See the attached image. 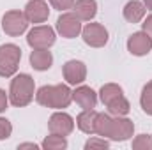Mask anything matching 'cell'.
Listing matches in <instances>:
<instances>
[{"label": "cell", "instance_id": "6da1fadb", "mask_svg": "<svg viewBox=\"0 0 152 150\" xmlns=\"http://www.w3.org/2000/svg\"><path fill=\"white\" fill-rule=\"evenodd\" d=\"M37 104L51 110H64L73 103V90L69 85H42L36 92Z\"/></svg>", "mask_w": 152, "mask_h": 150}, {"label": "cell", "instance_id": "7a4b0ae2", "mask_svg": "<svg viewBox=\"0 0 152 150\" xmlns=\"http://www.w3.org/2000/svg\"><path fill=\"white\" fill-rule=\"evenodd\" d=\"M36 97V81L27 73H20L11 79L9 87V103L16 108L28 106Z\"/></svg>", "mask_w": 152, "mask_h": 150}, {"label": "cell", "instance_id": "3957f363", "mask_svg": "<svg viewBox=\"0 0 152 150\" xmlns=\"http://www.w3.org/2000/svg\"><path fill=\"white\" fill-rule=\"evenodd\" d=\"M21 60V48L9 42L0 46V78H11L18 73Z\"/></svg>", "mask_w": 152, "mask_h": 150}, {"label": "cell", "instance_id": "277c9868", "mask_svg": "<svg viewBox=\"0 0 152 150\" xmlns=\"http://www.w3.org/2000/svg\"><path fill=\"white\" fill-rule=\"evenodd\" d=\"M27 28H28V20H27L23 11L14 9V11H7L2 16V30L7 36L18 37L23 32H27Z\"/></svg>", "mask_w": 152, "mask_h": 150}, {"label": "cell", "instance_id": "5b68a950", "mask_svg": "<svg viewBox=\"0 0 152 150\" xmlns=\"http://www.w3.org/2000/svg\"><path fill=\"white\" fill-rule=\"evenodd\" d=\"M55 30L48 25H37L27 34V44L32 50H50L55 44Z\"/></svg>", "mask_w": 152, "mask_h": 150}, {"label": "cell", "instance_id": "8992f818", "mask_svg": "<svg viewBox=\"0 0 152 150\" xmlns=\"http://www.w3.org/2000/svg\"><path fill=\"white\" fill-rule=\"evenodd\" d=\"M81 37L90 48H103L108 42V30L101 23H87L81 28Z\"/></svg>", "mask_w": 152, "mask_h": 150}, {"label": "cell", "instance_id": "52a82bcc", "mask_svg": "<svg viewBox=\"0 0 152 150\" xmlns=\"http://www.w3.org/2000/svg\"><path fill=\"white\" fill-rule=\"evenodd\" d=\"M57 32L62 36L64 39H75L81 34V20L76 16L75 12H64L55 25Z\"/></svg>", "mask_w": 152, "mask_h": 150}, {"label": "cell", "instance_id": "ba28073f", "mask_svg": "<svg viewBox=\"0 0 152 150\" xmlns=\"http://www.w3.org/2000/svg\"><path fill=\"white\" fill-rule=\"evenodd\" d=\"M48 129L51 134H58V136H69L75 131V118L66 111H55L50 120H48Z\"/></svg>", "mask_w": 152, "mask_h": 150}, {"label": "cell", "instance_id": "9c48e42d", "mask_svg": "<svg viewBox=\"0 0 152 150\" xmlns=\"http://www.w3.org/2000/svg\"><path fill=\"white\" fill-rule=\"evenodd\" d=\"M152 50V36L147 32H134L127 39V51L134 57H145Z\"/></svg>", "mask_w": 152, "mask_h": 150}, {"label": "cell", "instance_id": "30bf717a", "mask_svg": "<svg viewBox=\"0 0 152 150\" xmlns=\"http://www.w3.org/2000/svg\"><path fill=\"white\" fill-rule=\"evenodd\" d=\"M62 74L67 85H81L87 79V66L81 60H67L62 67Z\"/></svg>", "mask_w": 152, "mask_h": 150}, {"label": "cell", "instance_id": "8fae6325", "mask_svg": "<svg viewBox=\"0 0 152 150\" xmlns=\"http://www.w3.org/2000/svg\"><path fill=\"white\" fill-rule=\"evenodd\" d=\"M134 133V124L127 117H115L112 122V131H110V140L112 141H126L133 136Z\"/></svg>", "mask_w": 152, "mask_h": 150}, {"label": "cell", "instance_id": "7c38bea8", "mask_svg": "<svg viewBox=\"0 0 152 150\" xmlns=\"http://www.w3.org/2000/svg\"><path fill=\"white\" fill-rule=\"evenodd\" d=\"M25 16L28 23H44L50 18V7L44 0H30L25 5Z\"/></svg>", "mask_w": 152, "mask_h": 150}, {"label": "cell", "instance_id": "4fadbf2b", "mask_svg": "<svg viewBox=\"0 0 152 150\" xmlns=\"http://www.w3.org/2000/svg\"><path fill=\"white\" fill-rule=\"evenodd\" d=\"M73 101L81 110H94L96 104H97V94L90 87L80 85L73 90Z\"/></svg>", "mask_w": 152, "mask_h": 150}, {"label": "cell", "instance_id": "5bb4252c", "mask_svg": "<svg viewBox=\"0 0 152 150\" xmlns=\"http://www.w3.org/2000/svg\"><path fill=\"white\" fill-rule=\"evenodd\" d=\"M122 14H124L126 21H129V23H140L145 18V14H147V7L140 0H129L124 5Z\"/></svg>", "mask_w": 152, "mask_h": 150}, {"label": "cell", "instance_id": "9a60e30c", "mask_svg": "<svg viewBox=\"0 0 152 150\" xmlns=\"http://www.w3.org/2000/svg\"><path fill=\"white\" fill-rule=\"evenodd\" d=\"M73 12L81 21H92L97 14V2L96 0H75Z\"/></svg>", "mask_w": 152, "mask_h": 150}, {"label": "cell", "instance_id": "2e32d148", "mask_svg": "<svg viewBox=\"0 0 152 150\" xmlns=\"http://www.w3.org/2000/svg\"><path fill=\"white\" fill-rule=\"evenodd\" d=\"M53 64V55L50 50H32L30 53V66L36 71H48Z\"/></svg>", "mask_w": 152, "mask_h": 150}, {"label": "cell", "instance_id": "e0dca14e", "mask_svg": "<svg viewBox=\"0 0 152 150\" xmlns=\"http://www.w3.org/2000/svg\"><path fill=\"white\" fill-rule=\"evenodd\" d=\"M96 117L97 111L94 110H83L76 117V125L85 134H96Z\"/></svg>", "mask_w": 152, "mask_h": 150}, {"label": "cell", "instance_id": "ac0fdd59", "mask_svg": "<svg viewBox=\"0 0 152 150\" xmlns=\"http://www.w3.org/2000/svg\"><path fill=\"white\" fill-rule=\"evenodd\" d=\"M120 95H124V90H122V87L117 85V83H106V85H103L101 90H99V99H101V103H103L104 106H106L108 103H112L113 99L120 97Z\"/></svg>", "mask_w": 152, "mask_h": 150}, {"label": "cell", "instance_id": "d6986e66", "mask_svg": "<svg viewBox=\"0 0 152 150\" xmlns=\"http://www.w3.org/2000/svg\"><path fill=\"white\" fill-rule=\"evenodd\" d=\"M112 122H113V117L110 113H97V117H96V134L101 136V138H110Z\"/></svg>", "mask_w": 152, "mask_h": 150}, {"label": "cell", "instance_id": "ffe728a7", "mask_svg": "<svg viewBox=\"0 0 152 150\" xmlns=\"http://www.w3.org/2000/svg\"><path fill=\"white\" fill-rule=\"evenodd\" d=\"M106 108H108V113L112 117H126L127 113L131 111V104H129V101L124 95H120V97L113 99L112 103H108Z\"/></svg>", "mask_w": 152, "mask_h": 150}, {"label": "cell", "instance_id": "44dd1931", "mask_svg": "<svg viewBox=\"0 0 152 150\" xmlns=\"http://www.w3.org/2000/svg\"><path fill=\"white\" fill-rule=\"evenodd\" d=\"M41 147L44 150H66L67 149V140L66 136H58V134H51L46 136L41 143Z\"/></svg>", "mask_w": 152, "mask_h": 150}, {"label": "cell", "instance_id": "7402d4cb", "mask_svg": "<svg viewBox=\"0 0 152 150\" xmlns=\"http://www.w3.org/2000/svg\"><path fill=\"white\" fill-rule=\"evenodd\" d=\"M140 106H142V110L147 113V115H151L152 117V79L143 87V90H142V95H140Z\"/></svg>", "mask_w": 152, "mask_h": 150}, {"label": "cell", "instance_id": "603a6c76", "mask_svg": "<svg viewBox=\"0 0 152 150\" xmlns=\"http://www.w3.org/2000/svg\"><path fill=\"white\" fill-rule=\"evenodd\" d=\"M134 150H152V136L151 134H138L133 140Z\"/></svg>", "mask_w": 152, "mask_h": 150}, {"label": "cell", "instance_id": "cb8c5ba5", "mask_svg": "<svg viewBox=\"0 0 152 150\" xmlns=\"http://www.w3.org/2000/svg\"><path fill=\"white\" fill-rule=\"evenodd\" d=\"M92 149L106 150V149H110V143H108L104 138H90V140H87V143H85V150H92Z\"/></svg>", "mask_w": 152, "mask_h": 150}, {"label": "cell", "instance_id": "d4e9b609", "mask_svg": "<svg viewBox=\"0 0 152 150\" xmlns=\"http://www.w3.org/2000/svg\"><path fill=\"white\" fill-rule=\"evenodd\" d=\"M12 134V125L7 118L0 117V140H7Z\"/></svg>", "mask_w": 152, "mask_h": 150}, {"label": "cell", "instance_id": "484cf974", "mask_svg": "<svg viewBox=\"0 0 152 150\" xmlns=\"http://www.w3.org/2000/svg\"><path fill=\"white\" fill-rule=\"evenodd\" d=\"M48 2L57 11H67V9H73L75 5V0H48Z\"/></svg>", "mask_w": 152, "mask_h": 150}, {"label": "cell", "instance_id": "4316f807", "mask_svg": "<svg viewBox=\"0 0 152 150\" xmlns=\"http://www.w3.org/2000/svg\"><path fill=\"white\" fill-rule=\"evenodd\" d=\"M7 104H9V94H5L4 88H0V113L7 110Z\"/></svg>", "mask_w": 152, "mask_h": 150}, {"label": "cell", "instance_id": "83f0119b", "mask_svg": "<svg viewBox=\"0 0 152 150\" xmlns=\"http://www.w3.org/2000/svg\"><path fill=\"white\" fill-rule=\"evenodd\" d=\"M142 28H143V32H147L149 36H152V14H149L145 18V21L142 23Z\"/></svg>", "mask_w": 152, "mask_h": 150}, {"label": "cell", "instance_id": "f1b7e54d", "mask_svg": "<svg viewBox=\"0 0 152 150\" xmlns=\"http://www.w3.org/2000/svg\"><path fill=\"white\" fill-rule=\"evenodd\" d=\"M18 149H20V150H23V149H34V150H37L39 145H36V143H20V145H18Z\"/></svg>", "mask_w": 152, "mask_h": 150}, {"label": "cell", "instance_id": "f546056e", "mask_svg": "<svg viewBox=\"0 0 152 150\" xmlns=\"http://www.w3.org/2000/svg\"><path fill=\"white\" fill-rule=\"evenodd\" d=\"M143 4H145V7H147V9H151V11H152V0H143Z\"/></svg>", "mask_w": 152, "mask_h": 150}]
</instances>
